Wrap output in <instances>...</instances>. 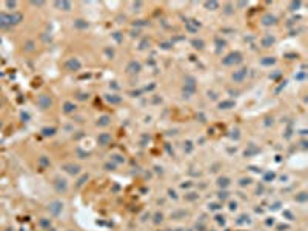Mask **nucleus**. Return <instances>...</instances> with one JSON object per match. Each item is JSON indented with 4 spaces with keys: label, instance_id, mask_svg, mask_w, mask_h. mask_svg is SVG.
I'll return each instance as SVG.
<instances>
[{
    "label": "nucleus",
    "instance_id": "obj_1",
    "mask_svg": "<svg viewBox=\"0 0 308 231\" xmlns=\"http://www.w3.org/2000/svg\"><path fill=\"white\" fill-rule=\"evenodd\" d=\"M241 62H242V54H241L239 51L230 53V54H227V56L222 59V65H225V66H231V65L241 63Z\"/></svg>",
    "mask_w": 308,
    "mask_h": 231
},
{
    "label": "nucleus",
    "instance_id": "obj_2",
    "mask_svg": "<svg viewBox=\"0 0 308 231\" xmlns=\"http://www.w3.org/2000/svg\"><path fill=\"white\" fill-rule=\"evenodd\" d=\"M53 185H54V188H56V191L57 193H66L68 191V182L65 180V179H62V177H56L54 179V182H53Z\"/></svg>",
    "mask_w": 308,
    "mask_h": 231
},
{
    "label": "nucleus",
    "instance_id": "obj_3",
    "mask_svg": "<svg viewBox=\"0 0 308 231\" xmlns=\"http://www.w3.org/2000/svg\"><path fill=\"white\" fill-rule=\"evenodd\" d=\"M37 105L42 108V109H48L51 105H53V99L48 96V94H40L37 97Z\"/></svg>",
    "mask_w": 308,
    "mask_h": 231
},
{
    "label": "nucleus",
    "instance_id": "obj_4",
    "mask_svg": "<svg viewBox=\"0 0 308 231\" xmlns=\"http://www.w3.org/2000/svg\"><path fill=\"white\" fill-rule=\"evenodd\" d=\"M80 66H82V63H80L79 59H76V57H71V59H68V60L65 62V68L68 69V71H79Z\"/></svg>",
    "mask_w": 308,
    "mask_h": 231
},
{
    "label": "nucleus",
    "instance_id": "obj_5",
    "mask_svg": "<svg viewBox=\"0 0 308 231\" xmlns=\"http://www.w3.org/2000/svg\"><path fill=\"white\" fill-rule=\"evenodd\" d=\"M62 210H63V203L59 202V200H54V202H51V203L48 205V211H50L53 216H59V214L62 213Z\"/></svg>",
    "mask_w": 308,
    "mask_h": 231
},
{
    "label": "nucleus",
    "instance_id": "obj_6",
    "mask_svg": "<svg viewBox=\"0 0 308 231\" xmlns=\"http://www.w3.org/2000/svg\"><path fill=\"white\" fill-rule=\"evenodd\" d=\"M11 20H9V12H0V29H11Z\"/></svg>",
    "mask_w": 308,
    "mask_h": 231
},
{
    "label": "nucleus",
    "instance_id": "obj_7",
    "mask_svg": "<svg viewBox=\"0 0 308 231\" xmlns=\"http://www.w3.org/2000/svg\"><path fill=\"white\" fill-rule=\"evenodd\" d=\"M247 74H248V69L247 68H241V69H237V71H234L233 73V80L234 82H244V79L247 77Z\"/></svg>",
    "mask_w": 308,
    "mask_h": 231
},
{
    "label": "nucleus",
    "instance_id": "obj_8",
    "mask_svg": "<svg viewBox=\"0 0 308 231\" xmlns=\"http://www.w3.org/2000/svg\"><path fill=\"white\" fill-rule=\"evenodd\" d=\"M140 69H142V66H140V63L136 62V60H131V62L126 65V73H128V74H137V73H140Z\"/></svg>",
    "mask_w": 308,
    "mask_h": 231
},
{
    "label": "nucleus",
    "instance_id": "obj_9",
    "mask_svg": "<svg viewBox=\"0 0 308 231\" xmlns=\"http://www.w3.org/2000/svg\"><path fill=\"white\" fill-rule=\"evenodd\" d=\"M97 143H99L100 147H108V145L111 143V134H108V133H102V134H99V137H97Z\"/></svg>",
    "mask_w": 308,
    "mask_h": 231
},
{
    "label": "nucleus",
    "instance_id": "obj_10",
    "mask_svg": "<svg viewBox=\"0 0 308 231\" xmlns=\"http://www.w3.org/2000/svg\"><path fill=\"white\" fill-rule=\"evenodd\" d=\"M9 20H11V25L16 26V25H19V23H22V20H23V14L19 12V11H12V12L9 14Z\"/></svg>",
    "mask_w": 308,
    "mask_h": 231
},
{
    "label": "nucleus",
    "instance_id": "obj_11",
    "mask_svg": "<svg viewBox=\"0 0 308 231\" xmlns=\"http://www.w3.org/2000/svg\"><path fill=\"white\" fill-rule=\"evenodd\" d=\"M62 170H65L66 173L73 174V176L80 173V167H79V165H74V164H65V165H62Z\"/></svg>",
    "mask_w": 308,
    "mask_h": 231
},
{
    "label": "nucleus",
    "instance_id": "obj_12",
    "mask_svg": "<svg viewBox=\"0 0 308 231\" xmlns=\"http://www.w3.org/2000/svg\"><path fill=\"white\" fill-rule=\"evenodd\" d=\"M276 17L273 16V14H265L264 17H262V25H265V26H271V25H276Z\"/></svg>",
    "mask_w": 308,
    "mask_h": 231
},
{
    "label": "nucleus",
    "instance_id": "obj_13",
    "mask_svg": "<svg viewBox=\"0 0 308 231\" xmlns=\"http://www.w3.org/2000/svg\"><path fill=\"white\" fill-rule=\"evenodd\" d=\"M105 99H106V102H109V103H112V105H117V103L122 102V97L117 96V94H108Z\"/></svg>",
    "mask_w": 308,
    "mask_h": 231
},
{
    "label": "nucleus",
    "instance_id": "obj_14",
    "mask_svg": "<svg viewBox=\"0 0 308 231\" xmlns=\"http://www.w3.org/2000/svg\"><path fill=\"white\" fill-rule=\"evenodd\" d=\"M74 111H76V103H73V102H65V103H63V112L71 114V112H74Z\"/></svg>",
    "mask_w": 308,
    "mask_h": 231
},
{
    "label": "nucleus",
    "instance_id": "obj_15",
    "mask_svg": "<svg viewBox=\"0 0 308 231\" xmlns=\"http://www.w3.org/2000/svg\"><path fill=\"white\" fill-rule=\"evenodd\" d=\"M111 123V117L109 116H102L97 119V126H108Z\"/></svg>",
    "mask_w": 308,
    "mask_h": 231
},
{
    "label": "nucleus",
    "instance_id": "obj_16",
    "mask_svg": "<svg viewBox=\"0 0 308 231\" xmlns=\"http://www.w3.org/2000/svg\"><path fill=\"white\" fill-rule=\"evenodd\" d=\"M274 42H276V39H274L273 36H265V37L262 39V46H264V48H270V46H271Z\"/></svg>",
    "mask_w": 308,
    "mask_h": 231
},
{
    "label": "nucleus",
    "instance_id": "obj_17",
    "mask_svg": "<svg viewBox=\"0 0 308 231\" xmlns=\"http://www.w3.org/2000/svg\"><path fill=\"white\" fill-rule=\"evenodd\" d=\"M54 6H56V8H60V9H63V11H69V9H71V2H65V0H63V2H56Z\"/></svg>",
    "mask_w": 308,
    "mask_h": 231
},
{
    "label": "nucleus",
    "instance_id": "obj_18",
    "mask_svg": "<svg viewBox=\"0 0 308 231\" xmlns=\"http://www.w3.org/2000/svg\"><path fill=\"white\" fill-rule=\"evenodd\" d=\"M74 28H77V29H86V28H88V23H86L85 20L79 19V20L74 22Z\"/></svg>",
    "mask_w": 308,
    "mask_h": 231
},
{
    "label": "nucleus",
    "instance_id": "obj_19",
    "mask_svg": "<svg viewBox=\"0 0 308 231\" xmlns=\"http://www.w3.org/2000/svg\"><path fill=\"white\" fill-rule=\"evenodd\" d=\"M39 225H40L42 228H45V229H50V228H51V220L46 219V217H42V219L39 220Z\"/></svg>",
    "mask_w": 308,
    "mask_h": 231
},
{
    "label": "nucleus",
    "instance_id": "obj_20",
    "mask_svg": "<svg viewBox=\"0 0 308 231\" xmlns=\"http://www.w3.org/2000/svg\"><path fill=\"white\" fill-rule=\"evenodd\" d=\"M23 50H25L26 53H33V51L36 50V43H34L33 40H28V42L25 43V46H23Z\"/></svg>",
    "mask_w": 308,
    "mask_h": 231
},
{
    "label": "nucleus",
    "instance_id": "obj_21",
    "mask_svg": "<svg viewBox=\"0 0 308 231\" xmlns=\"http://www.w3.org/2000/svg\"><path fill=\"white\" fill-rule=\"evenodd\" d=\"M193 46L196 50H203V46H205V43H203V40H200V39H193Z\"/></svg>",
    "mask_w": 308,
    "mask_h": 231
},
{
    "label": "nucleus",
    "instance_id": "obj_22",
    "mask_svg": "<svg viewBox=\"0 0 308 231\" xmlns=\"http://www.w3.org/2000/svg\"><path fill=\"white\" fill-rule=\"evenodd\" d=\"M217 185H219L220 188H227L228 185H230V179H228V177H219Z\"/></svg>",
    "mask_w": 308,
    "mask_h": 231
},
{
    "label": "nucleus",
    "instance_id": "obj_23",
    "mask_svg": "<svg viewBox=\"0 0 308 231\" xmlns=\"http://www.w3.org/2000/svg\"><path fill=\"white\" fill-rule=\"evenodd\" d=\"M234 106V102L233 100H225V102H220L219 103V108L220 109H228V108H233Z\"/></svg>",
    "mask_w": 308,
    "mask_h": 231
},
{
    "label": "nucleus",
    "instance_id": "obj_24",
    "mask_svg": "<svg viewBox=\"0 0 308 231\" xmlns=\"http://www.w3.org/2000/svg\"><path fill=\"white\" fill-rule=\"evenodd\" d=\"M42 134H43L45 137L54 136V134H56V128H43V129H42Z\"/></svg>",
    "mask_w": 308,
    "mask_h": 231
},
{
    "label": "nucleus",
    "instance_id": "obj_25",
    "mask_svg": "<svg viewBox=\"0 0 308 231\" xmlns=\"http://www.w3.org/2000/svg\"><path fill=\"white\" fill-rule=\"evenodd\" d=\"M88 177H89L88 174H83V176H82V177L79 179V182H77V185H76V188H80L82 185H83V183H85V182L88 180Z\"/></svg>",
    "mask_w": 308,
    "mask_h": 231
},
{
    "label": "nucleus",
    "instance_id": "obj_26",
    "mask_svg": "<svg viewBox=\"0 0 308 231\" xmlns=\"http://www.w3.org/2000/svg\"><path fill=\"white\" fill-rule=\"evenodd\" d=\"M274 62H276V60H274V57H265V59H264L262 62H260V63H262V65H265V66H268V65H273Z\"/></svg>",
    "mask_w": 308,
    "mask_h": 231
},
{
    "label": "nucleus",
    "instance_id": "obj_27",
    "mask_svg": "<svg viewBox=\"0 0 308 231\" xmlns=\"http://www.w3.org/2000/svg\"><path fill=\"white\" fill-rule=\"evenodd\" d=\"M39 164H40L42 167H48V165H50V160L46 159V156H42L40 160H39Z\"/></svg>",
    "mask_w": 308,
    "mask_h": 231
},
{
    "label": "nucleus",
    "instance_id": "obj_28",
    "mask_svg": "<svg viewBox=\"0 0 308 231\" xmlns=\"http://www.w3.org/2000/svg\"><path fill=\"white\" fill-rule=\"evenodd\" d=\"M216 43H217V50H220V48H225V40H222L220 37H216Z\"/></svg>",
    "mask_w": 308,
    "mask_h": 231
},
{
    "label": "nucleus",
    "instance_id": "obj_29",
    "mask_svg": "<svg viewBox=\"0 0 308 231\" xmlns=\"http://www.w3.org/2000/svg\"><path fill=\"white\" fill-rule=\"evenodd\" d=\"M205 6H206V8H213V9H217V8H219V3H217V2H206Z\"/></svg>",
    "mask_w": 308,
    "mask_h": 231
},
{
    "label": "nucleus",
    "instance_id": "obj_30",
    "mask_svg": "<svg viewBox=\"0 0 308 231\" xmlns=\"http://www.w3.org/2000/svg\"><path fill=\"white\" fill-rule=\"evenodd\" d=\"M250 183H251V179H250V177L241 179V187H245V185H250Z\"/></svg>",
    "mask_w": 308,
    "mask_h": 231
},
{
    "label": "nucleus",
    "instance_id": "obj_31",
    "mask_svg": "<svg viewBox=\"0 0 308 231\" xmlns=\"http://www.w3.org/2000/svg\"><path fill=\"white\" fill-rule=\"evenodd\" d=\"M297 202H305L306 200V193H300V196H296Z\"/></svg>",
    "mask_w": 308,
    "mask_h": 231
},
{
    "label": "nucleus",
    "instance_id": "obj_32",
    "mask_svg": "<svg viewBox=\"0 0 308 231\" xmlns=\"http://www.w3.org/2000/svg\"><path fill=\"white\" fill-rule=\"evenodd\" d=\"M162 219H163V216H162L160 213H157V214L154 216V223H160V222H162Z\"/></svg>",
    "mask_w": 308,
    "mask_h": 231
},
{
    "label": "nucleus",
    "instance_id": "obj_33",
    "mask_svg": "<svg viewBox=\"0 0 308 231\" xmlns=\"http://www.w3.org/2000/svg\"><path fill=\"white\" fill-rule=\"evenodd\" d=\"M88 97H89V96L85 94V92H79V94H77V99H79V100H86Z\"/></svg>",
    "mask_w": 308,
    "mask_h": 231
},
{
    "label": "nucleus",
    "instance_id": "obj_34",
    "mask_svg": "<svg viewBox=\"0 0 308 231\" xmlns=\"http://www.w3.org/2000/svg\"><path fill=\"white\" fill-rule=\"evenodd\" d=\"M185 145H186V147H185V151H186V153H191V150H193V143H191V142H186Z\"/></svg>",
    "mask_w": 308,
    "mask_h": 231
},
{
    "label": "nucleus",
    "instance_id": "obj_35",
    "mask_svg": "<svg viewBox=\"0 0 308 231\" xmlns=\"http://www.w3.org/2000/svg\"><path fill=\"white\" fill-rule=\"evenodd\" d=\"M273 179H274V173H267V174H265V182L273 180Z\"/></svg>",
    "mask_w": 308,
    "mask_h": 231
},
{
    "label": "nucleus",
    "instance_id": "obj_36",
    "mask_svg": "<svg viewBox=\"0 0 308 231\" xmlns=\"http://www.w3.org/2000/svg\"><path fill=\"white\" fill-rule=\"evenodd\" d=\"M112 159H114L116 162H119V164H120V162H125V159H123L122 156H117V154H116V156H112Z\"/></svg>",
    "mask_w": 308,
    "mask_h": 231
},
{
    "label": "nucleus",
    "instance_id": "obj_37",
    "mask_svg": "<svg viewBox=\"0 0 308 231\" xmlns=\"http://www.w3.org/2000/svg\"><path fill=\"white\" fill-rule=\"evenodd\" d=\"M194 199H197L196 193H189V196H186V200H194Z\"/></svg>",
    "mask_w": 308,
    "mask_h": 231
},
{
    "label": "nucleus",
    "instance_id": "obj_38",
    "mask_svg": "<svg viewBox=\"0 0 308 231\" xmlns=\"http://www.w3.org/2000/svg\"><path fill=\"white\" fill-rule=\"evenodd\" d=\"M227 197H228V193H227V191H222V193H219V199H220V200H225Z\"/></svg>",
    "mask_w": 308,
    "mask_h": 231
},
{
    "label": "nucleus",
    "instance_id": "obj_39",
    "mask_svg": "<svg viewBox=\"0 0 308 231\" xmlns=\"http://www.w3.org/2000/svg\"><path fill=\"white\" fill-rule=\"evenodd\" d=\"M105 168H106L108 171H111V170H114V168H116V165H114V164H106V165H105Z\"/></svg>",
    "mask_w": 308,
    "mask_h": 231
},
{
    "label": "nucleus",
    "instance_id": "obj_40",
    "mask_svg": "<svg viewBox=\"0 0 308 231\" xmlns=\"http://www.w3.org/2000/svg\"><path fill=\"white\" fill-rule=\"evenodd\" d=\"M6 6H8V8H16L17 3H16V2H6Z\"/></svg>",
    "mask_w": 308,
    "mask_h": 231
},
{
    "label": "nucleus",
    "instance_id": "obj_41",
    "mask_svg": "<svg viewBox=\"0 0 308 231\" xmlns=\"http://www.w3.org/2000/svg\"><path fill=\"white\" fill-rule=\"evenodd\" d=\"M209 206H211V210H219V208H220V206H219L217 203H211Z\"/></svg>",
    "mask_w": 308,
    "mask_h": 231
},
{
    "label": "nucleus",
    "instance_id": "obj_42",
    "mask_svg": "<svg viewBox=\"0 0 308 231\" xmlns=\"http://www.w3.org/2000/svg\"><path fill=\"white\" fill-rule=\"evenodd\" d=\"M31 5H34V6H43L45 3H43V2H33Z\"/></svg>",
    "mask_w": 308,
    "mask_h": 231
},
{
    "label": "nucleus",
    "instance_id": "obj_43",
    "mask_svg": "<svg viewBox=\"0 0 308 231\" xmlns=\"http://www.w3.org/2000/svg\"><path fill=\"white\" fill-rule=\"evenodd\" d=\"M216 219H217V222H219V223H222V225H223V223H225V220H223V217H220V216H217V217H216Z\"/></svg>",
    "mask_w": 308,
    "mask_h": 231
},
{
    "label": "nucleus",
    "instance_id": "obj_44",
    "mask_svg": "<svg viewBox=\"0 0 308 231\" xmlns=\"http://www.w3.org/2000/svg\"><path fill=\"white\" fill-rule=\"evenodd\" d=\"M230 210H236V202H231V203H230Z\"/></svg>",
    "mask_w": 308,
    "mask_h": 231
},
{
    "label": "nucleus",
    "instance_id": "obj_45",
    "mask_svg": "<svg viewBox=\"0 0 308 231\" xmlns=\"http://www.w3.org/2000/svg\"><path fill=\"white\" fill-rule=\"evenodd\" d=\"M2 126H3V122H2V120H0V129H2Z\"/></svg>",
    "mask_w": 308,
    "mask_h": 231
}]
</instances>
